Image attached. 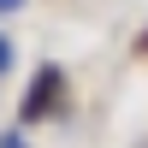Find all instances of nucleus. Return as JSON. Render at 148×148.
I'll return each instance as SVG.
<instances>
[{"label": "nucleus", "mask_w": 148, "mask_h": 148, "mask_svg": "<svg viewBox=\"0 0 148 148\" xmlns=\"http://www.w3.org/2000/svg\"><path fill=\"white\" fill-rule=\"evenodd\" d=\"M59 95H65V71H59V65H42V71L30 77V89H24V107H18V119H24V125H36V119L59 113Z\"/></svg>", "instance_id": "1"}, {"label": "nucleus", "mask_w": 148, "mask_h": 148, "mask_svg": "<svg viewBox=\"0 0 148 148\" xmlns=\"http://www.w3.org/2000/svg\"><path fill=\"white\" fill-rule=\"evenodd\" d=\"M12 53H18V47H12L6 36H0V77H6V71H12Z\"/></svg>", "instance_id": "2"}, {"label": "nucleus", "mask_w": 148, "mask_h": 148, "mask_svg": "<svg viewBox=\"0 0 148 148\" xmlns=\"http://www.w3.org/2000/svg\"><path fill=\"white\" fill-rule=\"evenodd\" d=\"M0 148H30V142H24V130H6V136H0Z\"/></svg>", "instance_id": "3"}, {"label": "nucleus", "mask_w": 148, "mask_h": 148, "mask_svg": "<svg viewBox=\"0 0 148 148\" xmlns=\"http://www.w3.org/2000/svg\"><path fill=\"white\" fill-rule=\"evenodd\" d=\"M30 6V0H0V18H6V12H24Z\"/></svg>", "instance_id": "4"}]
</instances>
